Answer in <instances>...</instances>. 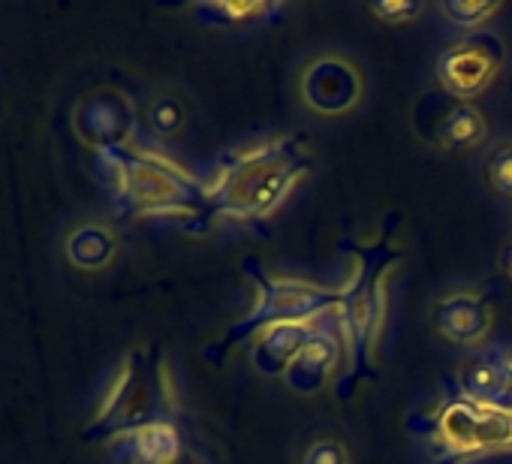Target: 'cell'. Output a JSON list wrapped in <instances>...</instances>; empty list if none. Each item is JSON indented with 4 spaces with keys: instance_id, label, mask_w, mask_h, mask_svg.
<instances>
[{
    "instance_id": "obj_1",
    "label": "cell",
    "mask_w": 512,
    "mask_h": 464,
    "mask_svg": "<svg viewBox=\"0 0 512 464\" xmlns=\"http://www.w3.org/2000/svg\"><path fill=\"white\" fill-rule=\"evenodd\" d=\"M314 169L317 151L302 133L244 142L223 151L205 178L208 223H263L275 217Z\"/></svg>"
},
{
    "instance_id": "obj_2",
    "label": "cell",
    "mask_w": 512,
    "mask_h": 464,
    "mask_svg": "<svg viewBox=\"0 0 512 464\" xmlns=\"http://www.w3.org/2000/svg\"><path fill=\"white\" fill-rule=\"evenodd\" d=\"M401 260H404V248L395 239L392 226H383L368 242H353L347 251L350 266L341 281L344 302L341 311L335 314V326L347 350V365L335 386L341 398H350L383 368V344L389 326V284Z\"/></svg>"
},
{
    "instance_id": "obj_3",
    "label": "cell",
    "mask_w": 512,
    "mask_h": 464,
    "mask_svg": "<svg viewBox=\"0 0 512 464\" xmlns=\"http://www.w3.org/2000/svg\"><path fill=\"white\" fill-rule=\"evenodd\" d=\"M410 437L434 464H479L512 458V404L479 401L446 386L404 419Z\"/></svg>"
},
{
    "instance_id": "obj_4",
    "label": "cell",
    "mask_w": 512,
    "mask_h": 464,
    "mask_svg": "<svg viewBox=\"0 0 512 464\" xmlns=\"http://www.w3.org/2000/svg\"><path fill=\"white\" fill-rule=\"evenodd\" d=\"M103 172L109 175L118 208L145 220H166L184 229H205V181L172 163L169 157L139 148H103L97 151Z\"/></svg>"
},
{
    "instance_id": "obj_5",
    "label": "cell",
    "mask_w": 512,
    "mask_h": 464,
    "mask_svg": "<svg viewBox=\"0 0 512 464\" xmlns=\"http://www.w3.org/2000/svg\"><path fill=\"white\" fill-rule=\"evenodd\" d=\"M175 413L178 392L169 362L154 347H136L121 359L97 416L85 428V440L130 437L157 419H175Z\"/></svg>"
},
{
    "instance_id": "obj_6",
    "label": "cell",
    "mask_w": 512,
    "mask_h": 464,
    "mask_svg": "<svg viewBox=\"0 0 512 464\" xmlns=\"http://www.w3.org/2000/svg\"><path fill=\"white\" fill-rule=\"evenodd\" d=\"M247 278L253 284V305L205 350L208 362L220 365L235 347L250 344L256 332L275 323H311V320H326L341 311L344 290L314 284L305 278L293 275H275L266 272L260 263H247Z\"/></svg>"
},
{
    "instance_id": "obj_7",
    "label": "cell",
    "mask_w": 512,
    "mask_h": 464,
    "mask_svg": "<svg viewBox=\"0 0 512 464\" xmlns=\"http://www.w3.org/2000/svg\"><path fill=\"white\" fill-rule=\"evenodd\" d=\"M368 73L356 55L341 46H323L305 55L293 70V97L317 121L356 115L368 100Z\"/></svg>"
},
{
    "instance_id": "obj_8",
    "label": "cell",
    "mask_w": 512,
    "mask_h": 464,
    "mask_svg": "<svg viewBox=\"0 0 512 464\" xmlns=\"http://www.w3.org/2000/svg\"><path fill=\"white\" fill-rule=\"evenodd\" d=\"M506 61L509 49L500 31L485 28L476 34H464L443 46L434 58V88L446 91L455 100L476 103L503 76Z\"/></svg>"
},
{
    "instance_id": "obj_9",
    "label": "cell",
    "mask_w": 512,
    "mask_h": 464,
    "mask_svg": "<svg viewBox=\"0 0 512 464\" xmlns=\"http://www.w3.org/2000/svg\"><path fill=\"white\" fill-rule=\"evenodd\" d=\"M413 133L443 151V154H464L485 148L491 142V118L479 103L455 100L440 88H428L410 109Z\"/></svg>"
},
{
    "instance_id": "obj_10",
    "label": "cell",
    "mask_w": 512,
    "mask_h": 464,
    "mask_svg": "<svg viewBox=\"0 0 512 464\" xmlns=\"http://www.w3.org/2000/svg\"><path fill=\"white\" fill-rule=\"evenodd\" d=\"M428 320L440 341L461 350H482L491 344L497 326V305L485 287L458 284L431 299Z\"/></svg>"
},
{
    "instance_id": "obj_11",
    "label": "cell",
    "mask_w": 512,
    "mask_h": 464,
    "mask_svg": "<svg viewBox=\"0 0 512 464\" xmlns=\"http://www.w3.org/2000/svg\"><path fill=\"white\" fill-rule=\"evenodd\" d=\"M344 365H347L344 338H341V332L335 326V317H329L305 341V347L299 350V356L293 359V365L287 368L281 383L293 395L314 398V395L326 392L329 386H338V380L344 374Z\"/></svg>"
},
{
    "instance_id": "obj_12",
    "label": "cell",
    "mask_w": 512,
    "mask_h": 464,
    "mask_svg": "<svg viewBox=\"0 0 512 464\" xmlns=\"http://www.w3.org/2000/svg\"><path fill=\"white\" fill-rule=\"evenodd\" d=\"M76 130L79 136L94 148H121L133 145L136 133V106L115 91H100L88 97L76 112Z\"/></svg>"
},
{
    "instance_id": "obj_13",
    "label": "cell",
    "mask_w": 512,
    "mask_h": 464,
    "mask_svg": "<svg viewBox=\"0 0 512 464\" xmlns=\"http://www.w3.org/2000/svg\"><path fill=\"white\" fill-rule=\"evenodd\" d=\"M329 320V317H326ZM323 320L311 323H275L256 332L253 341L247 344V362L263 380H284L287 368L305 347V341L317 332Z\"/></svg>"
},
{
    "instance_id": "obj_14",
    "label": "cell",
    "mask_w": 512,
    "mask_h": 464,
    "mask_svg": "<svg viewBox=\"0 0 512 464\" xmlns=\"http://www.w3.org/2000/svg\"><path fill=\"white\" fill-rule=\"evenodd\" d=\"M293 7L284 0H205L193 4L190 13L199 25L214 31H263L278 25Z\"/></svg>"
},
{
    "instance_id": "obj_15",
    "label": "cell",
    "mask_w": 512,
    "mask_h": 464,
    "mask_svg": "<svg viewBox=\"0 0 512 464\" xmlns=\"http://www.w3.org/2000/svg\"><path fill=\"white\" fill-rule=\"evenodd\" d=\"M509 356L512 344L491 341L455 371L452 386L479 401H509Z\"/></svg>"
},
{
    "instance_id": "obj_16",
    "label": "cell",
    "mask_w": 512,
    "mask_h": 464,
    "mask_svg": "<svg viewBox=\"0 0 512 464\" xmlns=\"http://www.w3.org/2000/svg\"><path fill=\"white\" fill-rule=\"evenodd\" d=\"M293 464H356V446L338 425H311L293 446Z\"/></svg>"
},
{
    "instance_id": "obj_17",
    "label": "cell",
    "mask_w": 512,
    "mask_h": 464,
    "mask_svg": "<svg viewBox=\"0 0 512 464\" xmlns=\"http://www.w3.org/2000/svg\"><path fill=\"white\" fill-rule=\"evenodd\" d=\"M133 443V458L148 461V464H169L184 455V449L193 443L184 437L178 419H157L136 434H130Z\"/></svg>"
},
{
    "instance_id": "obj_18",
    "label": "cell",
    "mask_w": 512,
    "mask_h": 464,
    "mask_svg": "<svg viewBox=\"0 0 512 464\" xmlns=\"http://www.w3.org/2000/svg\"><path fill=\"white\" fill-rule=\"evenodd\" d=\"M118 254V239L115 232L103 223H88L79 226L67 239V257L76 269H106Z\"/></svg>"
},
{
    "instance_id": "obj_19",
    "label": "cell",
    "mask_w": 512,
    "mask_h": 464,
    "mask_svg": "<svg viewBox=\"0 0 512 464\" xmlns=\"http://www.w3.org/2000/svg\"><path fill=\"white\" fill-rule=\"evenodd\" d=\"M148 133L154 139H178L190 127V100L178 91H157L148 106H145V121Z\"/></svg>"
},
{
    "instance_id": "obj_20",
    "label": "cell",
    "mask_w": 512,
    "mask_h": 464,
    "mask_svg": "<svg viewBox=\"0 0 512 464\" xmlns=\"http://www.w3.org/2000/svg\"><path fill=\"white\" fill-rule=\"evenodd\" d=\"M500 13L503 4H497V0H443V4H437V16L449 28L461 31V37L491 28L494 16Z\"/></svg>"
},
{
    "instance_id": "obj_21",
    "label": "cell",
    "mask_w": 512,
    "mask_h": 464,
    "mask_svg": "<svg viewBox=\"0 0 512 464\" xmlns=\"http://www.w3.org/2000/svg\"><path fill=\"white\" fill-rule=\"evenodd\" d=\"M479 172L494 196L512 202V136H497L482 148Z\"/></svg>"
},
{
    "instance_id": "obj_22",
    "label": "cell",
    "mask_w": 512,
    "mask_h": 464,
    "mask_svg": "<svg viewBox=\"0 0 512 464\" xmlns=\"http://www.w3.org/2000/svg\"><path fill=\"white\" fill-rule=\"evenodd\" d=\"M368 13L380 22V25H413L416 19H422L425 4L422 0H380V4H371Z\"/></svg>"
},
{
    "instance_id": "obj_23",
    "label": "cell",
    "mask_w": 512,
    "mask_h": 464,
    "mask_svg": "<svg viewBox=\"0 0 512 464\" xmlns=\"http://www.w3.org/2000/svg\"><path fill=\"white\" fill-rule=\"evenodd\" d=\"M130 464H148V461H139V458H133ZM169 464H211V458L196 446V443H190L187 449H184V455L181 458H175V461H169Z\"/></svg>"
},
{
    "instance_id": "obj_24",
    "label": "cell",
    "mask_w": 512,
    "mask_h": 464,
    "mask_svg": "<svg viewBox=\"0 0 512 464\" xmlns=\"http://www.w3.org/2000/svg\"><path fill=\"white\" fill-rule=\"evenodd\" d=\"M500 269H503V275L512 281V239L503 245V251H500Z\"/></svg>"
},
{
    "instance_id": "obj_25",
    "label": "cell",
    "mask_w": 512,
    "mask_h": 464,
    "mask_svg": "<svg viewBox=\"0 0 512 464\" xmlns=\"http://www.w3.org/2000/svg\"><path fill=\"white\" fill-rule=\"evenodd\" d=\"M509 404H512V356H509Z\"/></svg>"
}]
</instances>
